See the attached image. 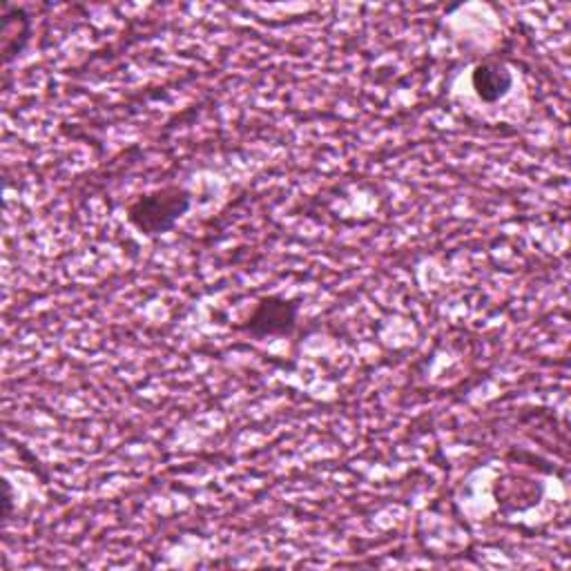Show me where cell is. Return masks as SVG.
I'll use <instances>...</instances> for the list:
<instances>
[{"instance_id":"1","label":"cell","mask_w":571,"mask_h":571,"mask_svg":"<svg viewBox=\"0 0 571 571\" xmlns=\"http://www.w3.org/2000/svg\"><path fill=\"white\" fill-rule=\"evenodd\" d=\"M193 197L179 186L158 188L136 197L128 206V221L147 237L171 232L177 221L190 210Z\"/></svg>"},{"instance_id":"2","label":"cell","mask_w":571,"mask_h":571,"mask_svg":"<svg viewBox=\"0 0 571 571\" xmlns=\"http://www.w3.org/2000/svg\"><path fill=\"white\" fill-rule=\"evenodd\" d=\"M297 310L299 306L293 301H286L282 297H262L251 315V319L243 323V331L251 333L253 338H282L288 336L297 323Z\"/></svg>"},{"instance_id":"3","label":"cell","mask_w":571,"mask_h":571,"mask_svg":"<svg viewBox=\"0 0 571 571\" xmlns=\"http://www.w3.org/2000/svg\"><path fill=\"white\" fill-rule=\"evenodd\" d=\"M471 86L480 101L498 103L514 88V74L501 63H480L473 67Z\"/></svg>"},{"instance_id":"4","label":"cell","mask_w":571,"mask_h":571,"mask_svg":"<svg viewBox=\"0 0 571 571\" xmlns=\"http://www.w3.org/2000/svg\"><path fill=\"white\" fill-rule=\"evenodd\" d=\"M3 488H6V498H3V509H6V518H10L12 516V486H10V482L6 480L3 482Z\"/></svg>"}]
</instances>
